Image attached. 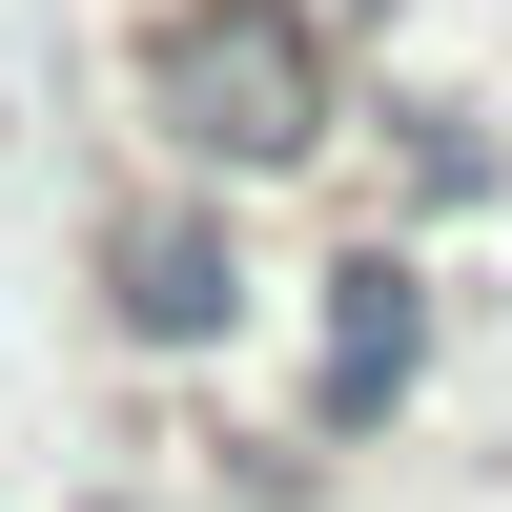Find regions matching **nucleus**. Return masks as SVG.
<instances>
[{
  "label": "nucleus",
  "mask_w": 512,
  "mask_h": 512,
  "mask_svg": "<svg viewBox=\"0 0 512 512\" xmlns=\"http://www.w3.org/2000/svg\"><path fill=\"white\" fill-rule=\"evenodd\" d=\"M144 103L185 123V164H308L328 144V41L287 21V0H164L144 21Z\"/></svg>",
  "instance_id": "obj_1"
},
{
  "label": "nucleus",
  "mask_w": 512,
  "mask_h": 512,
  "mask_svg": "<svg viewBox=\"0 0 512 512\" xmlns=\"http://www.w3.org/2000/svg\"><path fill=\"white\" fill-rule=\"evenodd\" d=\"M410 390V267H349L328 287V369H308V431H390Z\"/></svg>",
  "instance_id": "obj_2"
},
{
  "label": "nucleus",
  "mask_w": 512,
  "mask_h": 512,
  "mask_svg": "<svg viewBox=\"0 0 512 512\" xmlns=\"http://www.w3.org/2000/svg\"><path fill=\"white\" fill-rule=\"evenodd\" d=\"M123 287H144V328H205V308H226V267H205V226H123Z\"/></svg>",
  "instance_id": "obj_3"
}]
</instances>
